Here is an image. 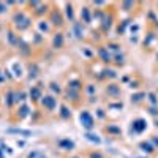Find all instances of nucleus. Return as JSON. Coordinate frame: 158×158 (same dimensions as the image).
I'll list each match as a JSON object with an SVG mask.
<instances>
[{
  "label": "nucleus",
  "instance_id": "nucleus-1",
  "mask_svg": "<svg viewBox=\"0 0 158 158\" xmlns=\"http://www.w3.org/2000/svg\"><path fill=\"white\" fill-rule=\"evenodd\" d=\"M13 25L16 27V30H19V32H22V30H27L30 25H32V18L30 16H27L24 11H16L15 15H13Z\"/></svg>",
  "mask_w": 158,
  "mask_h": 158
},
{
  "label": "nucleus",
  "instance_id": "nucleus-2",
  "mask_svg": "<svg viewBox=\"0 0 158 158\" xmlns=\"http://www.w3.org/2000/svg\"><path fill=\"white\" fill-rule=\"evenodd\" d=\"M79 118H81V125H82L87 131H90L92 128L95 127V118L92 117V114H90L89 111H81V114H79Z\"/></svg>",
  "mask_w": 158,
  "mask_h": 158
},
{
  "label": "nucleus",
  "instance_id": "nucleus-3",
  "mask_svg": "<svg viewBox=\"0 0 158 158\" xmlns=\"http://www.w3.org/2000/svg\"><path fill=\"white\" fill-rule=\"evenodd\" d=\"M41 106L48 111V112H52L56 108H57V98L54 97V95H43V98H41Z\"/></svg>",
  "mask_w": 158,
  "mask_h": 158
},
{
  "label": "nucleus",
  "instance_id": "nucleus-4",
  "mask_svg": "<svg viewBox=\"0 0 158 158\" xmlns=\"http://www.w3.org/2000/svg\"><path fill=\"white\" fill-rule=\"evenodd\" d=\"M49 22L54 25V27H62V25L65 24V18L62 16V13H60L59 10H51Z\"/></svg>",
  "mask_w": 158,
  "mask_h": 158
},
{
  "label": "nucleus",
  "instance_id": "nucleus-5",
  "mask_svg": "<svg viewBox=\"0 0 158 158\" xmlns=\"http://www.w3.org/2000/svg\"><path fill=\"white\" fill-rule=\"evenodd\" d=\"M98 57L103 63H111L112 62V56H111V52L106 46H100L98 48Z\"/></svg>",
  "mask_w": 158,
  "mask_h": 158
},
{
  "label": "nucleus",
  "instance_id": "nucleus-6",
  "mask_svg": "<svg viewBox=\"0 0 158 158\" xmlns=\"http://www.w3.org/2000/svg\"><path fill=\"white\" fill-rule=\"evenodd\" d=\"M29 97L32 98V101H33V103L41 101V98H43V89H41V87H38V85H32Z\"/></svg>",
  "mask_w": 158,
  "mask_h": 158
},
{
  "label": "nucleus",
  "instance_id": "nucleus-7",
  "mask_svg": "<svg viewBox=\"0 0 158 158\" xmlns=\"http://www.w3.org/2000/svg\"><path fill=\"white\" fill-rule=\"evenodd\" d=\"M65 46V36L62 32H57L54 35V38H52V48L54 49H62Z\"/></svg>",
  "mask_w": 158,
  "mask_h": 158
},
{
  "label": "nucleus",
  "instance_id": "nucleus-8",
  "mask_svg": "<svg viewBox=\"0 0 158 158\" xmlns=\"http://www.w3.org/2000/svg\"><path fill=\"white\" fill-rule=\"evenodd\" d=\"M15 94H16V92L15 90H13V89H8L6 90V94H5V106L6 108H13V106H15V104H16V101H15Z\"/></svg>",
  "mask_w": 158,
  "mask_h": 158
},
{
  "label": "nucleus",
  "instance_id": "nucleus-9",
  "mask_svg": "<svg viewBox=\"0 0 158 158\" xmlns=\"http://www.w3.org/2000/svg\"><path fill=\"white\" fill-rule=\"evenodd\" d=\"M57 146L62 150H73L74 149V142L71 139H68V138H63V139H59L57 141Z\"/></svg>",
  "mask_w": 158,
  "mask_h": 158
},
{
  "label": "nucleus",
  "instance_id": "nucleus-10",
  "mask_svg": "<svg viewBox=\"0 0 158 158\" xmlns=\"http://www.w3.org/2000/svg\"><path fill=\"white\" fill-rule=\"evenodd\" d=\"M27 71H29V79L30 81H35V79L40 76V68H38V65L33 63V62L27 65Z\"/></svg>",
  "mask_w": 158,
  "mask_h": 158
},
{
  "label": "nucleus",
  "instance_id": "nucleus-11",
  "mask_svg": "<svg viewBox=\"0 0 158 158\" xmlns=\"http://www.w3.org/2000/svg\"><path fill=\"white\" fill-rule=\"evenodd\" d=\"M106 94H108L109 97H112V98H117L118 95H120V87L115 85V84H109V85L106 87Z\"/></svg>",
  "mask_w": 158,
  "mask_h": 158
},
{
  "label": "nucleus",
  "instance_id": "nucleus-12",
  "mask_svg": "<svg viewBox=\"0 0 158 158\" xmlns=\"http://www.w3.org/2000/svg\"><path fill=\"white\" fill-rule=\"evenodd\" d=\"M73 32H74V35H76L77 40H82L84 38V27H82L81 22H73Z\"/></svg>",
  "mask_w": 158,
  "mask_h": 158
},
{
  "label": "nucleus",
  "instance_id": "nucleus-13",
  "mask_svg": "<svg viewBox=\"0 0 158 158\" xmlns=\"http://www.w3.org/2000/svg\"><path fill=\"white\" fill-rule=\"evenodd\" d=\"M65 98L73 101V103H77L79 100H81V95H79V92H74V90L67 89V92H65Z\"/></svg>",
  "mask_w": 158,
  "mask_h": 158
},
{
  "label": "nucleus",
  "instance_id": "nucleus-14",
  "mask_svg": "<svg viewBox=\"0 0 158 158\" xmlns=\"http://www.w3.org/2000/svg\"><path fill=\"white\" fill-rule=\"evenodd\" d=\"M6 133L21 135V136H25V138L32 136V131H30V130H22V128H8V130H6Z\"/></svg>",
  "mask_w": 158,
  "mask_h": 158
},
{
  "label": "nucleus",
  "instance_id": "nucleus-15",
  "mask_svg": "<svg viewBox=\"0 0 158 158\" xmlns=\"http://www.w3.org/2000/svg\"><path fill=\"white\" fill-rule=\"evenodd\" d=\"M8 41H10L11 46H18V48H19V44L22 43V40L19 38V35H16L15 32L10 30V32H8Z\"/></svg>",
  "mask_w": 158,
  "mask_h": 158
},
{
  "label": "nucleus",
  "instance_id": "nucleus-16",
  "mask_svg": "<svg viewBox=\"0 0 158 158\" xmlns=\"http://www.w3.org/2000/svg\"><path fill=\"white\" fill-rule=\"evenodd\" d=\"M67 87H68L70 90H74V92H81V90H82V82L79 81V79H70Z\"/></svg>",
  "mask_w": 158,
  "mask_h": 158
},
{
  "label": "nucleus",
  "instance_id": "nucleus-17",
  "mask_svg": "<svg viewBox=\"0 0 158 158\" xmlns=\"http://www.w3.org/2000/svg\"><path fill=\"white\" fill-rule=\"evenodd\" d=\"M48 8H49V3H43V2H40V5L33 10V15L35 16H43L48 13Z\"/></svg>",
  "mask_w": 158,
  "mask_h": 158
},
{
  "label": "nucleus",
  "instance_id": "nucleus-18",
  "mask_svg": "<svg viewBox=\"0 0 158 158\" xmlns=\"http://www.w3.org/2000/svg\"><path fill=\"white\" fill-rule=\"evenodd\" d=\"M30 114V108H29V104H21V106H19V109H18V117L19 118H25V117H27Z\"/></svg>",
  "mask_w": 158,
  "mask_h": 158
},
{
  "label": "nucleus",
  "instance_id": "nucleus-19",
  "mask_svg": "<svg viewBox=\"0 0 158 158\" xmlns=\"http://www.w3.org/2000/svg\"><path fill=\"white\" fill-rule=\"evenodd\" d=\"M59 114H60V117L63 118V120H68V118L71 117V111L65 106V104H62L60 106V111H59Z\"/></svg>",
  "mask_w": 158,
  "mask_h": 158
},
{
  "label": "nucleus",
  "instance_id": "nucleus-20",
  "mask_svg": "<svg viewBox=\"0 0 158 158\" xmlns=\"http://www.w3.org/2000/svg\"><path fill=\"white\" fill-rule=\"evenodd\" d=\"M25 100H27V94H25L24 90H19V92H16V94H15V101H16V104H18V103H22V104H24Z\"/></svg>",
  "mask_w": 158,
  "mask_h": 158
},
{
  "label": "nucleus",
  "instance_id": "nucleus-21",
  "mask_svg": "<svg viewBox=\"0 0 158 158\" xmlns=\"http://www.w3.org/2000/svg\"><path fill=\"white\" fill-rule=\"evenodd\" d=\"M84 136H85V139L90 141V142H95V144H100V142H101V139H100L95 133H92V131H85Z\"/></svg>",
  "mask_w": 158,
  "mask_h": 158
},
{
  "label": "nucleus",
  "instance_id": "nucleus-22",
  "mask_svg": "<svg viewBox=\"0 0 158 158\" xmlns=\"http://www.w3.org/2000/svg\"><path fill=\"white\" fill-rule=\"evenodd\" d=\"M81 18H82V21H84L85 24H90V8L84 6V8L81 10Z\"/></svg>",
  "mask_w": 158,
  "mask_h": 158
},
{
  "label": "nucleus",
  "instance_id": "nucleus-23",
  "mask_svg": "<svg viewBox=\"0 0 158 158\" xmlns=\"http://www.w3.org/2000/svg\"><path fill=\"white\" fill-rule=\"evenodd\" d=\"M65 13H67V19H70L71 22H74V13H73V3H67L65 5Z\"/></svg>",
  "mask_w": 158,
  "mask_h": 158
},
{
  "label": "nucleus",
  "instance_id": "nucleus-24",
  "mask_svg": "<svg viewBox=\"0 0 158 158\" xmlns=\"http://www.w3.org/2000/svg\"><path fill=\"white\" fill-rule=\"evenodd\" d=\"M133 127H135V130H136V133H141V131L146 128V122H144L142 118H138V120L133 123Z\"/></svg>",
  "mask_w": 158,
  "mask_h": 158
},
{
  "label": "nucleus",
  "instance_id": "nucleus-25",
  "mask_svg": "<svg viewBox=\"0 0 158 158\" xmlns=\"http://www.w3.org/2000/svg\"><path fill=\"white\" fill-rule=\"evenodd\" d=\"M111 21H112V18H111V16L108 18L106 15H104V18H103V30H104V32H106V30H109L111 24H112Z\"/></svg>",
  "mask_w": 158,
  "mask_h": 158
},
{
  "label": "nucleus",
  "instance_id": "nucleus-26",
  "mask_svg": "<svg viewBox=\"0 0 158 158\" xmlns=\"http://www.w3.org/2000/svg\"><path fill=\"white\" fill-rule=\"evenodd\" d=\"M27 158H46V155H44L41 150H32V152L27 155Z\"/></svg>",
  "mask_w": 158,
  "mask_h": 158
},
{
  "label": "nucleus",
  "instance_id": "nucleus-27",
  "mask_svg": "<svg viewBox=\"0 0 158 158\" xmlns=\"http://www.w3.org/2000/svg\"><path fill=\"white\" fill-rule=\"evenodd\" d=\"M38 27H40V30H41V32H44V33H48V32L51 30V25H49L46 21H41V22L38 24Z\"/></svg>",
  "mask_w": 158,
  "mask_h": 158
},
{
  "label": "nucleus",
  "instance_id": "nucleus-28",
  "mask_svg": "<svg viewBox=\"0 0 158 158\" xmlns=\"http://www.w3.org/2000/svg\"><path fill=\"white\" fill-rule=\"evenodd\" d=\"M49 89H51L52 92H54V94H57V95H59V94H62V89H60V85H59L57 82H54V81H52V82L49 84Z\"/></svg>",
  "mask_w": 158,
  "mask_h": 158
},
{
  "label": "nucleus",
  "instance_id": "nucleus-29",
  "mask_svg": "<svg viewBox=\"0 0 158 158\" xmlns=\"http://www.w3.org/2000/svg\"><path fill=\"white\" fill-rule=\"evenodd\" d=\"M106 131H108V133H111V135H120V128H117L114 125H108L106 127Z\"/></svg>",
  "mask_w": 158,
  "mask_h": 158
},
{
  "label": "nucleus",
  "instance_id": "nucleus-30",
  "mask_svg": "<svg viewBox=\"0 0 158 158\" xmlns=\"http://www.w3.org/2000/svg\"><path fill=\"white\" fill-rule=\"evenodd\" d=\"M141 147H142V150H144V152H153V147L150 146V144L142 142V144H141Z\"/></svg>",
  "mask_w": 158,
  "mask_h": 158
},
{
  "label": "nucleus",
  "instance_id": "nucleus-31",
  "mask_svg": "<svg viewBox=\"0 0 158 158\" xmlns=\"http://www.w3.org/2000/svg\"><path fill=\"white\" fill-rule=\"evenodd\" d=\"M112 60H114L117 65H123V56H118V54H117V56L112 57Z\"/></svg>",
  "mask_w": 158,
  "mask_h": 158
},
{
  "label": "nucleus",
  "instance_id": "nucleus-32",
  "mask_svg": "<svg viewBox=\"0 0 158 158\" xmlns=\"http://www.w3.org/2000/svg\"><path fill=\"white\" fill-rule=\"evenodd\" d=\"M95 90H97V89H95V85H94V84H87V92H89V95H90V97H94Z\"/></svg>",
  "mask_w": 158,
  "mask_h": 158
},
{
  "label": "nucleus",
  "instance_id": "nucleus-33",
  "mask_svg": "<svg viewBox=\"0 0 158 158\" xmlns=\"http://www.w3.org/2000/svg\"><path fill=\"white\" fill-rule=\"evenodd\" d=\"M6 10H8V3L6 2H0V15L6 13Z\"/></svg>",
  "mask_w": 158,
  "mask_h": 158
},
{
  "label": "nucleus",
  "instance_id": "nucleus-34",
  "mask_svg": "<svg viewBox=\"0 0 158 158\" xmlns=\"http://www.w3.org/2000/svg\"><path fill=\"white\" fill-rule=\"evenodd\" d=\"M89 158H104V155L100 153V152H90L89 153Z\"/></svg>",
  "mask_w": 158,
  "mask_h": 158
},
{
  "label": "nucleus",
  "instance_id": "nucleus-35",
  "mask_svg": "<svg viewBox=\"0 0 158 158\" xmlns=\"http://www.w3.org/2000/svg\"><path fill=\"white\" fill-rule=\"evenodd\" d=\"M15 71H16V76H22V70H21V67L18 63L15 65Z\"/></svg>",
  "mask_w": 158,
  "mask_h": 158
},
{
  "label": "nucleus",
  "instance_id": "nucleus-36",
  "mask_svg": "<svg viewBox=\"0 0 158 158\" xmlns=\"http://www.w3.org/2000/svg\"><path fill=\"white\" fill-rule=\"evenodd\" d=\"M106 48H108V49H112V51H117V49H118V44H115V43H109Z\"/></svg>",
  "mask_w": 158,
  "mask_h": 158
},
{
  "label": "nucleus",
  "instance_id": "nucleus-37",
  "mask_svg": "<svg viewBox=\"0 0 158 158\" xmlns=\"http://www.w3.org/2000/svg\"><path fill=\"white\" fill-rule=\"evenodd\" d=\"M3 76H5L6 79H13V76H11V71H10V70H3Z\"/></svg>",
  "mask_w": 158,
  "mask_h": 158
},
{
  "label": "nucleus",
  "instance_id": "nucleus-38",
  "mask_svg": "<svg viewBox=\"0 0 158 158\" xmlns=\"http://www.w3.org/2000/svg\"><path fill=\"white\" fill-rule=\"evenodd\" d=\"M24 146H25L24 141H18V147H24Z\"/></svg>",
  "mask_w": 158,
  "mask_h": 158
},
{
  "label": "nucleus",
  "instance_id": "nucleus-39",
  "mask_svg": "<svg viewBox=\"0 0 158 158\" xmlns=\"http://www.w3.org/2000/svg\"><path fill=\"white\" fill-rule=\"evenodd\" d=\"M84 54H85V56H89V57H92V52H90V51H87V49H84Z\"/></svg>",
  "mask_w": 158,
  "mask_h": 158
},
{
  "label": "nucleus",
  "instance_id": "nucleus-40",
  "mask_svg": "<svg viewBox=\"0 0 158 158\" xmlns=\"http://www.w3.org/2000/svg\"><path fill=\"white\" fill-rule=\"evenodd\" d=\"M100 112H98V117H104V112H103V109H98Z\"/></svg>",
  "mask_w": 158,
  "mask_h": 158
},
{
  "label": "nucleus",
  "instance_id": "nucleus-41",
  "mask_svg": "<svg viewBox=\"0 0 158 158\" xmlns=\"http://www.w3.org/2000/svg\"><path fill=\"white\" fill-rule=\"evenodd\" d=\"M71 158H79V156H71Z\"/></svg>",
  "mask_w": 158,
  "mask_h": 158
}]
</instances>
